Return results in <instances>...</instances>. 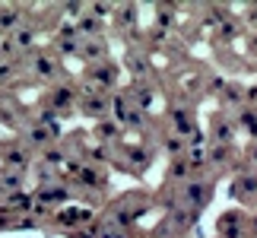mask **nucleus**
Instances as JSON below:
<instances>
[{"instance_id": "nucleus-10", "label": "nucleus", "mask_w": 257, "mask_h": 238, "mask_svg": "<svg viewBox=\"0 0 257 238\" xmlns=\"http://www.w3.org/2000/svg\"><path fill=\"white\" fill-rule=\"evenodd\" d=\"M76 181L89 184V187H102L105 184V172H102V168H92V165H83L80 172H76Z\"/></svg>"}, {"instance_id": "nucleus-9", "label": "nucleus", "mask_w": 257, "mask_h": 238, "mask_svg": "<svg viewBox=\"0 0 257 238\" xmlns=\"http://www.w3.org/2000/svg\"><path fill=\"white\" fill-rule=\"evenodd\" d=\"M73 102H76V95H73L70 86H57L54 92H51V98H48V105H51V114H54V111H64V108H70Z\"/></svg>"}, {"instance_id": "nucleus-4", "label": "nucleus", "mask_w": 257, "mask_h": 238, "mask_svg": "<svg viewBox=\"0 0 257 238\" xmlns=\"http://www.w3.org/2000/svg\"><path fill=\"white\" fill-rule=\"evenodd\" d=\"M232 197L241 200L244 206L257 203V172H238L232 181Z\"/></svg>"}, {"instance_id": "nucleus-14", "label": "nucleus", "mask_w": 257, "mask_h": 238, "mask_svg": "<svg viewBox=\"0 0 257 238\" xmlns=\"http://www.w3.org/2000/svg\"><path fill=\"white\" fill-rule=\"evenodd\" d=\"M32 42H35L32 29H23V26H19L16 29V48H32Z\"/></svg>"}, {"instance_id": "nucleus-5", "label": "nucleus", "mask_w": 257, "mask_h": 238, "mask_svg": "<svg viewBox=\"0 0 257 238\" xmlns=\"http://www.w3.org/2000/svg\"><path fill=\"white\" fill-rule=\"evenodd\" d=\"M67 200H70V187L61 184V181H45L35 194L38 206H57V203H67Z\"/></svg>"}, {"instance_id": "nucleus-7", "label": "nucleus", "mask_w": 257, "mask_h": 238, "mask_svg": "<svg viewBox=\"0 0 257 238\" xmlns=\"http://www.w3.org/2000/svg\"><path fill=\"white\" fill-rule=\"evenodd\" d=\"M175 137H178V140H187V137H191L194 134V108L191 105H181V108H175Z\"/></svg>"}, {"instance_id": "nucleus-8", "label": "nucleus", "mask_w": 257, "mask_h": 238, "mask_svg": "<svg viewBox=\"0 0 257 238\" xmlns=\"http://www.w3.org/2000/svg\"><path fill=\"white\" fill-rule=\"evenodd\" d=\"M232 134H235L232 121H225V117L213 121V146H232Z\"/></svg>"}, {"instance_id": "nucleus-6", "label": "nucleus", "mask_w": 257, "mask_h": 238, "mask_svg": "<svg viewBox=\"0 0 257 238\" xmlns=\"http://www.w3.org/2000/svg\"><path fill=\"white\" fill-rule=\"evenodd\" d=\"M114 111H117V117H121V124H131V127L143 124V108L137 105L134 95H117L114 98Z\"/></svg>"}, {"instance_id": "nucleus-3", "label": "nucleus", "mask_w": 257, "mask_h": 238, "mask_svg": "<svg viewBox=\"0 0 257 238\" xmlns=\"http://www.w3.org/2000/svg\"><path fill=\"white\" fill-rule=\"evenodd\" d=\"M216 235L219 238H248V213L244 210H225L216 219Z\"/></svg>"}, {"instance_id": "nucleus-11", "label": "nucleus", "mask_w": 257, "mask_h": 238, "mask_svg": "<svg viewBox=\"0 0 257 238\" xmlns=\"http://www.w3.org/2000/svg\"><path fill=\"white\" fill-rule=\"evenodd\" d=\"M23 26V13H19L16 7L10 10H0V32H13V29Z\"/></svg>"}, {"instance_id": "nucleus-1", "label": "nucleus", "mask_w": 257, "mask_h": 238, "mask_svg": "<svg viewBox=\"0 0 257 238\" xmlns=\"http://www.w3.org/2000/svg\"><path fill=\"white\" fill-rule=\"evenodd\" d=\"M210 200H213V181H203V178H197V175L191 181H184L175 194V206H184V210H191V213H200Z\"/></svg>"}, {"instance_id": "nucleus-15", "label": "nucleus", "mask_w": 257, "mask_h": 238, "mask_svg": "<svg viewBox=\"0 0 257 238\" xmlns=\"http://www.w3.org/2000/svg\"><path fill=\"white\" fill-rule=\"evenodd\" d=\"M244 159L251 162V168H248V172H257V143H251V146H248V153H244Z\"/></svg>"}, {"instance_id": "nucleus-13", "label": "nucleus", "mask_w": 257, "mask_h": 238, "mask_svg": "<svg viewBox=\"0 0 257 238\" xmlns=\"http://www.w3.org/2000/svg\"><path fill=\"white\" fill-rule=\"evenodd\" d=\"M32 67H35V73H42V76H54V70H57V64L48 54H35L32 57Z\"/></svg>"}, {"instance_id": "nucleus-12", "label": "nucleus", "mask_w": 257, "mask_h": 238, "mask_svg": "<svg viewBox=\"0 0 257 238\" xmlns=\"http://www.w3.org/2000/svg\"><path fill=\"white\" fill-rule=\"evenodd\" d=\"M238 127H244L251 137H257V108H241L238 111Z\"/></svg>"}, {"instance_id": "nucleus-16", "label": "nucleus", "mask_w": 257, "mask_h": 238, "mask_svg": "<svg viewBox=\"0 0 257 238\" xmlns=\"http://www.w3.org/2000/svg\"><path fill=\"white\" fill-rule=\"evenodd\" d=\"M248 235H251V238H257V210L248 216Z\"/></svg>"}, {"instance_id": "nucleus-2", "label": "nucleus", "mask_w": 257, "mask_h": 238, "mask_svg": "<svg viewBox=\"0 0 257 238\" xmlns=\"http://www.w3.org/2000/svg\"><path fill=\"white\" fill-rule=\"evenodd\" d=\"M54 137H57L54 114H45L42 121H32V124L26 127V146H29V150H48Z\"/></svg>"}]
</instances>
